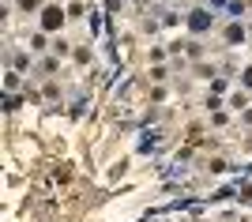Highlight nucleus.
Segmentation results:
<instances>
[{
    "label": "nucleus",
    "mask_w": 252,
    "mask_h": 222,
    "mask_svg": "<svg viewBox=\"0 0 252 222\" xmlns=\"http://www.w3.org/2000/svg\"><path fill=\"white\" fill-rule=\"evenodd\" d=\"M241 38H245L241 27H230V31H226V42H241Z\"/></svg>",
    "instance_id": "nucleus-3"
},
{
    "label": "nucleus",
    "mask_w": 252,
    "mask_h": 222,
    "mask_svg": "<svg viewBox=\"0 0 252 222\" xmlns=\"http://www.w3.org/2000/svg\"><path fill=\"white\" fill-rule=\"evenodd\" d=\"M23 8H38V0H19Z\"/></svg>",
    "instance_id": "nucleus-4"
},
{
    "label": "nucleus",
    "mask_w": 252,
    "mask_h": 222,
    "mask_svg": "<svg viewBox=\"0 0 252 222\" xmlns=\"http://www.w3.org/2000/svg\"><path fill=\"white\" fill-rule=\"evenodd\" d=\"M61 23H64V11L61 8H45L42 11V27H45V31H61Z\"/></svg>",
    "instance_id": "nucleus-1"
},
{
    "label": "nucleus",
    "mask_w": 252,
    "mask_h": 222,
    "mask_svg": "<svg viewBox=\"0 0 252 222\" xmlns=\"http://www.w3.org/2000/svg\"><path fill=\"white\" fill-rule=\"evenodd\" d=\"M207 27H211L207 11H192V31H207Z\"/></svg>",
    "instance_id": "nucleus-2"
},
{
    "label": "nucleus",
    "mask_w": 252,
    "mask_h": 222,
    "mask_svg": "<svg viewBox=\"0 0 252 222\" xmlns=\"http://www.w3.org/2000/svg\"><path fill=\"white\" fill-rule=\"evenodd\" d=\"M245 87H252V68H249V72H245Z\"/></svg>",
    "instance_id": "nucleus-5"
}]
</instances>
